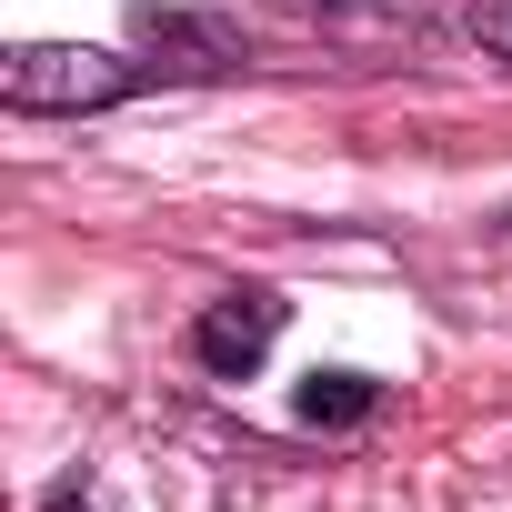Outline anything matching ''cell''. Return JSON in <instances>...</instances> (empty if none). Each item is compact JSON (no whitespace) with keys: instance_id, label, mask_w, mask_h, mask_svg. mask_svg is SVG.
I'll list each match as a JSON object with an SVG mask.
<instances>
[{"instance_id":"obj_4","label":"cell","mask_w":512,"mask_h":512,"mask_svg":"<svg viewBox=\"0 0 512 512\" xmlns=\"http://www.w3.org/2000/svg\"><path fill=\"white\" fill-rule=\"evenodd\" d=\"M382 402V382H362V372H312L302 392H292V412L312 422V432H342V422H362Z\"/></svg>"},{"instance_id":"obj_2","label":"cell","mask_w":512,"mask_h":512,"mask_svg":"<svg viewBox=\"0 0 512 512\" xmlns=\"http://www.w3.org/2000/svg\"><path fill=\"white\" fill-rule=\"evenodd\" d=\"M272 332H282V292L241 282V292L201 302V322H191V362L221 372V382H251V372H262V352H272Z\"/></svg>"},{"instance_id":"obj_6","label":"cell","mask_w":512,"mask_h":512,"mask_svg":"<svg viewBox=\"0 0 512 512\" xmlns=\"http://www.w3.org/2000/svg\"><path fill=\"white\" fill-rule=\"evenodd\" d=\"M51 512H91V492H81V482H61V492H51Z\"/></svg>"},{"instance_id":"obj_3","label":"cell","mask_w":512,"mask_h":512,"mask_svg":"<svg viewBox=\"0 0 512 512\" xmlns=\"http://www.w3.org/2000/svg\"><path fill=\"white\" fill-rule=\"evenodd\" d=\"M141 41H151V51H171V61H161L171 81H211V71H231V41H221L211 21H181V11L161 21V11H141Z\"/></svg>"},{"instance_id":"obj_1","label":"cell","mask_w":512,"mask_h":512,"mask_svg":"<svg viewBox=\"0 0 512 512\" xmlns=\"http://www.w3.org/2000/svg\"><path fill=\"white\" fill-rule=\"evenodd\" d=\"M141 71L111 61V51H81V41H21L0 51V101L11 111H111Z\"/></svg>"},{"instance_id":"obj_5","label":"cell","mask_w":512,"mask_h":512,"mask_svg":"<svg viewBox=\"0 0 512 512\" xmlns=\"http://www.w3.org/2000/svg\"><path fill=\"white\" fill-rule=\"evenodd\" d=\"M472 41L512 61V0H472Z\"/></svg>"}]
</instances>
